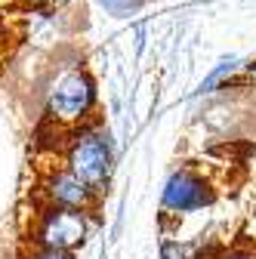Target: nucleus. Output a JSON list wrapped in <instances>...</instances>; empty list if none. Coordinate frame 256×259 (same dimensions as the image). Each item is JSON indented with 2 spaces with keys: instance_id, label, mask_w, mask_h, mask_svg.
I'll return each instance as SVG.
<instances>
[{
  "instance_id": "nucleus-10",
  "label": "nucleus",
  "mask_w": 256,
  "mask_h": 259,
  "mask_svg": "<svg viewBox=\"0 0 256 259\" xmlns=\"http://www.w3.org/2000/svg\"><path fill=\"white\" fill-rule=\"evenodd\" d=\"M216 259H256V247H232V250H219Z\"/></svg>"
},
{
  "instance_id": "nucleus-4",
  "label": "nucleus",
  "mask_w": 256,
  "mask_h": 259,
  "mask_svg": "<svg viewBox=\"0 0 256 259\" xmlns=\"http://www.w3.org/2000/svg\"><path fill=\"white\" fill-rule=\"evenodd\" d=\"M216 201V188L213 182L198 170V167H176L161 188V213L164 216H191L213 207Z\"/></svg>"
},
{
  "instance_id": "nucleus-9",
  "label": "nucleus",
  "mask_w": 256,
  "mask_h": 259,
  "mask_svg": "<svg viewBox=\"0 0 256 259\" xmlns=\"http://www.w3.org/2000/svg\"><path fill=\"white\" fill-rule=\"evenodd\" d=\"M22 259H74V253H65V250H47V247L28 244V250L22 253Z\"/></svg>"
},
{
  "instance_id": "nucleus-11",
  "label": "nucleus",
  "mask_w": 256,
  "mask_h": 259,
  "mask_svg": "<svg viewBox=\"0 0 256 259\" xmlns=\"http://www.w3.org/2000/svg\"><path fill=\"white\" fill-rule=\"evenodd\" d=\"M22 4L31 10H62V7L74 4V0H22Z\"/></svg>"
},
{
  "instance_id": "nucleus-2",
  "label": "nucleus",
  "mask_w": 256,
  "mask_h": 259,
  "mask_svg": "<svg viewBox=\"0 0 256 259\" xmlns=\"http://www.w3.org/2000/svg\"><path fill=\"white\" fill-rule=\"evenodd\" d=\"M62 164H65L74 176H80L102 198V194L108 191V185H111V173H114L111 133L99 120H90V123L71 130V133H65Z\"/></svg>"
},
{
  "instance_id": "nucleus-8",
  "label": "nucleus",
  "mask_w": 256,
  "mask_h": 259,
  "mask_svg": "<svg viewBox=\"0 0 256 259\" xmlns=\"http://www.w3.org/2000/svg\"><path fill=\"white\" fill-rule=\"evenodd\" d=\"M108 16H114V19H126V16H133L136 10H142V4L145 0H96Z\"/></svg>"
},
{
  "instance_id": "nucleus-1",
  "label": "nucleus",
  "mask_w": 256,
  "mask_h": 259,
  "mask_svg": "<svg viewBox=\"0 0 256 259\" xmlns=\"http://www.w3.org/2000/svg\"><path fill=\"white\" fill-rule=\"evenodd\" d=\"M96 105H99V87L83 65L59 68L44 87V120L59 133H71L96 120Z\"/></svg>"
},
{
  "instance_id": "nucleus-3",
  "label": "nucleus",
  "mask_w": 256,
  "mask_h": 259,
  "mask_svg": "<svg viewBox=\"0 0 256 259\" xmlns=\"http://www.w3.org/2000/svg\"><path fill=\"white\" fill-rule=\"evenodd\" d=\"M90 238V213L65 210V207H37L28 229V244L47 250L74 253Z\"/></svg>"
},
{
  "instance_id": "nucleus-7",
  "label": "nucleus",
  "mask_w": 256,
  "mask_h": 259,
  "mask_svg": "<svg viewBox=\"0 0 256 259\" xmlns=\"http://www.w3.org/2000/svg\"><path fill=\"white\" fill-rule=\"evenodd\" d=\"M161 259H216V256H207V250L201 244H188V241H173V238H164L161 241Z\"/></svg>"
},
{
  "instance_id": "nucleus-6",
  "label": "nucleus",
  "mask_w": 256,
  "mask_h": 259,
  "mask_svg": "<svg viewBox=\"0 0 256 259\" xmlns=\"http://www.w3.org/2000/svg\"><path fill=\"white\" fill-rule=\"evenodd\" d=\"M244 65L247 62H238V59H222L216 68L198 83V96H210V93H219V90H229V83L238 80V74H244Z\"/></svg>"
},
{
  "instance_id": "nucleus-12",
  "label": "nucleus",
  "mask_w": 256,
  "mask_h": 259,
  "mask_svg": "<svg viewBox=\"0 0 256 259\" xmlns=\"http://www.w3.org/2000/svg\"><path fill=\"white\" fill-rule=\"evenodd\" d=\"M244 83H250V87L256 90V59L244 65Z\"/></svg>"
},
{
  "instance_id": "nucleus-5",
  "label": "nucleus",
  "mask_w": 256,
  "mask_h": 259,
  "mask_svg": "<svg viewBox=\"0 0 256 259\" xmlns=\"http://www.w3.org/2000/svg\"><path fill=\"white\" fill-rule=\"evenodd\" d=\"M37 201H40V207H65V210L93 213L96 207H99V194H96L80 176H74L65 164H62V167H50L40 176Z\"/></svg>"
}]
</instances>
